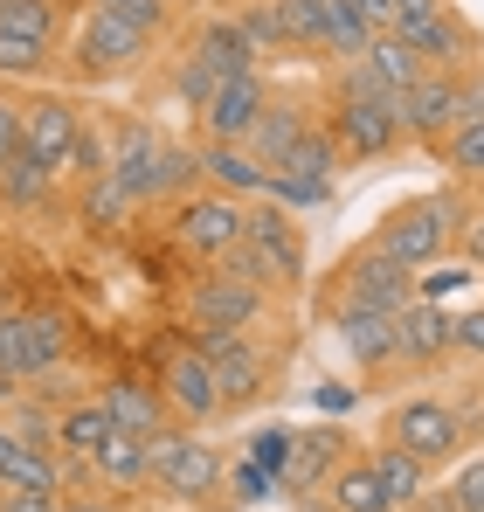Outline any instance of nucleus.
<instances>
[{"label":"nucleus","instance_id":"nucleus-46","mask_svg":"<svg viewBox=\"0 0 484 512\" xmlns=\"http://www.w3.org/2000/svg\"><path fill=\"white\" fill-rule=\"evenodd\" d=\"M450 512H484V457H471V464L450 478Z\"/></svg>","mask_w":484,"mask_h":512},{"label":"nucleus","instance_id":"nucleus-22","mask_svg":"<svg viewBox=\"0 0 484 512\" xmlns=\"http://www.w3.org/2000/svg\"><path fill=\"white\" fill-rule=\"evenodd\" d=\"M63 464H56V450H42V443H7V457H0V492H56L63 499Z\"/></svg>","mask_w":484,"mask_h":512},{"label":"nucleus","instance_id":"nucleus-40","mask_svg":"<svg viewBox=\"0 0 484 512\" xmlns=\"http://www.w3.org/2000/svg\"><path fill=\"white\" fill-rule=\"evenodd\" d=\"M56 173H77V180H97V173H111V146H104V132L83 118V132H77V146L63 153V167Z\"/></svg>","mask_w":484,"mask_h":512},{"label":"nucleus","instance_id":"nucleus-9","mask_svg":"<svg viewBox=\"0 0 484 512\" xmlns=\"http://www.w3.org/2000/svg\"><path fill=\"white\" fill-rule=\"evenodd\" d=\"M242 243H249L256 263H263V277H270V284H298V277H305V236H298L291 208L256 201V208H249V222H242Z\"/></svg>","mask_w":484,"mask_h":512},{"label":"nucleus","instance_id":"nucleus-55","mask_svg":"<svg viewBox=\"0 0 484 512\" xmlns=\"http://www.w3.org/2000/svg\"><path fill=\"white\" fill-rule=\"evenodd\" d=\"M63 512H118V506H104V499H70Z\"/></svg>","mask_w":484,"mask_h":512},{"label":"nucleus","instance_id":"nucleus-4","mask_svg":"<svg viewBox=\"0 0 484 512\" xmlns=\"http://www.w3.org/2000/svg\"><path fill=\"white\" fill-rule=\"evenodd\" d=\"M153 485L166 499H187V506H229L222 485H229V464L215 443H187L180 429L153 436Z\"/></svg>","mask_w":484,"mask_h":512},{"label":"nucleus","instance_id":"nucleus-17","mask_svg":"<svg viewBox=\"0 0 484 512\" xmlns=\"http://www.w3.org/2000/svg\"><path fill=\"white\" fill-rule=\"evenodd\" d=\"M90 471H97L111 492H139V485H153V436L111 429V436L90 450Z\"/></svg>","mask_w":484,"mask_h":512},{"label":"nucleus","instance_id":"nucleus-54","mask_svg":"<svg viewBox=\"0 0 484 512\" xmlns=\"http://www.w3.org/2000/svg\"><path fill=\"white\" fill-rule=\"evenodd\" d=\"M436 7H443V0H395V28H402V21H422V14H436Z\"/></svg>","mask_w":484,"mask_h":512},{"label":"nucleus","instance_id":"nucleus-28","mask_svg":"<svg viewBox=\"0 0 484 512\" xmlns=\"http://www.w3.org/2000/svg\"><path fill=\"white\" fill-rule=\"evenodd\" d=\"M305 125H312V118H305L298 104H284V97H270V111H263V118H256V132H249V153H256L263 167L277 173V167H284V153H291V139H298Z\"/></svg>","mask_w":484,"mask_h":512},{"label":"nucleus","instance_id":"nucleus-34","mask_svg":"<svg viewBox=\"0 0 484 512\" xmlns=\"http://www.w3.org/2000/svg\"><path fill=\"white\" fill-rule=\"evenodd\" d=\"M367 42H374L367 14H360L353 0H325V56H346V63H360V56H367Z\"/></svg>","mask_w":484,"mask_h":512},{"label":"nucleus","instance_id":"nucleus-18","mask_svg":"<svg viewBox=\"0 0 484 512\" xmlns=\"http://www.w3.org/2000/svg\"><path fill=\"white\" fill-rule=\"evenodd\" d=\"M395 353H402L408 367L443 360V353H450V312H443V305H429V298L402 305V312H395Z\"/></svg>","mask_w":484,"mask_h":512},{"label":"nucleus","instance_id":"nucleus-37","mask_svg":"<svg viewBox=\"0 0 484 512\" xmlns=\"http://www.w3.org/2000/svg\"><path fill=\"white\" fill-rule=\"evenodd\" d=\"M443 167L457 173V180H484V118H464L443 139Z\"/></svg>","mask_w":484,"mask_h":512},{"label":"nucleus","instance_id":"nucleus-49","mask_svg":"<svg viewBox=\"0 0 484 512\" xmlns=\"http://www.w3.org/2000/svg\"><path fill=\"white\" fill-rule=\"evenodd\" d=\"M236 346H249V333H242V326H201L194 353H208V360H229Z\"/></svg>","mask_w":484,"mask_h":512},{"label":"nucleus","instance_id":"nucleus-57","mask_svg":"<svg viewBox=\"0 0 484 512\" xmlns=\"http://www.w3.org/2000/svg\"><path fill=\"white\" fill-rule=\"evenodd\" d=\"M7 443H14V429H7V423H0V457H7Z\"/></svg>","mask_w":484,"mask_h":512},{"label":"nucleus","instance_id":"nucleus-19","mask_svg":"<svg viewBox=\"0 0 484 512\" xmlns=\"http://www.w3.org/2000/svg\"><path fill=\"white\" fill-rule=\"evenodd\" d=\"M332 326H339V346L353 353V367H367V374L402 360L395 353V312H339Z\"/></svg>","mask_w":484,"mask_h":512},{"label":"nucleus","instance_id":"nucleus-39","mask_svg":"<svg viewBox=\"0 0 484 512\" xmlns=\"http://www.w3.org/2000/svg\"><path fill=\"white\" fill-rule=\"evenodd\" d=\"M0 28H21V35H42L56 42V0H0Z\"/></svg>","mask_w":484,"mask_h":512},{"label":"nucleus","instance_id":"nucleus-24","mask_svg":"<svg viewBox=\"0 0 484 512\" xmlns=\"http://www.w3.org/2000/svg\"><path fill=\"white\" fill-rule=\"evenodd\" d=\"M325 499H332V512H395V499L381 492V478H374L367 457H346V464L325 478Z\"/></svg>","mask_w":484,"mask_h":512},{"label":"nucleus","instance_id":"nucleus-1","mask_svg":"<svg viewBox=\"0 0 484 512\" xmlns=\"http://www.w3.org/2000/svg\"><path fill=\"white\" fill-rule=\"evenodd\" d=\"M325 132L339 139V153L353 160H388L402 146V97L388 84H374L367 63H346L332 77V97H325Z\"/></svg>","mask_w":484,"mask_h":512},{"label":"nucleus","instance_id":"nucleus-25","mask_svg":"<svg viewBox=\"0 0 484 512\" xmlns=\"http://www.w3.org/2000/svg\"><path fill=\"white\" fill-rule=\"evenodd\" d=\"M215 388H222V409H249V402L270 388V360H263V346L249 340V346H236L229 360H215Z\"/></svg>","mask_w":484,"mask_h":512},{"label":"nucleus","instance_id":"nucleus-3","mask_svg":"<svg viewBox=\"0 0 484 512\" xmlns=\"http://www.w3.org/2000/svg\"><path fill=\"white\" fill-rule=\"evenodd\" d=\"M415 305V270H402L395 256H381L374 243H360L353 256H339L332 270V291H325V312H402Z\"/></svg>","mask_w":484,"mask_h":512},{"label":"nucleus","instance_id":"nucleus-43","mask_svg":"<svg viewBox=\"0 0 484 512\" xmlns=\"http://www.w3.org/2000/svg\"><path fill=\"white\" fill-rule=\"evenodd\" d=\"M90 7H104V14H118L125 28H139V35L153 42V35L166 28V7H173V0H90Z\"/></svg>","mask_w":484,"mask_h":512},{"label":"nucleus","instance_id":"nucleus-2","mask_svg":"<svg viewBox=\"0 0 484 512\" xmlns=\"http://www.w3.org/2000/svg\"><path fill=\"white\" fill-rule=\"evenodd\" d=\"M457 229H464L457 194H415V201H402V208H388V222H381L367 243H374L381 256H395L402 270H429V263L450 256Z\"/></svg>","mask_w":484,"mask_h":512},{"label":"nucleus","instance_id":"nucleus-52","mask_svg":"<svg viewBox=\"0 0 484 512\" xmlns=\"http://www.w3.org/2000/svg\"><path fill=\"white\" fill-rule=\"evenodd\" d=\"M457 236H464V263H478V270H484V208H478V215H464Z\"/></svg>","mask_w":484,"mask_h":512},{"label":"nucleus","instance_id":"nucleus-7","mask_svg":"<svg viewBox=\"0 0 484 512\" xmlns=\"http://www.w3.org/2000/svg\"><path fill=\"white\" fill-rule=\"evenodd\" d=\"M146 35L139 28H125L118 14H104V7H90L83 14V28H77V77H90V84H111V77H125V70H139L146 63Z\"/></svg>","mask_w":484,"mask_h":512},{"label":"nucleus","instance_id":"nucleus-11","mask_svg":"<svg viewBox=\"0 0 484 512\" xmlns=\"http://www.w3.org/2000/svg\"><path fill=\"white\" fill-rule=\"evenodd\" d=\"M160 395H166V409H173L180 423H208V416H222L215 360H208V353H194V340L166 353V367H160Z\"/></svg>","mask_w":484,"mask_h":512},{"label":"nucleus","instance_id":"nucleus-16","mask_svg":"<svg viewBox=\"0 0 484 512\" xmlns=\"http://www.w3.org/2000/svg\"><path fill=\"white\" fill-rule=\"evenodd\" d=\"M339 464H346V436H339L332 423L298 429V436H291V457H284V471H277V492H312V485H325Z\"/></svg>","mask_w":484,"mask_h":512},{"label":"nucleus","instance_id":"nucleus-35","mask_svg":"<svg viewBox=\"0 0 484 512\" xmlns=\"http://www.w3.org/2000/svg\"><path fill=\"white\" fill-rule=\"evenodd\" d=\"M132 208H139V201H132V187H125V180H111V173L83 180V222H90V229H118Z\"/></svg>","mask_w":484,"mask_h":512},{"label":"nucleus","instance_id":"nucleus-41","mask_svg":"<svg viewBox=\"0 0 484 512\" xmlns=\"http://www.w3.org/2000/svg\"><path fill=\"white\" fill-rule=\"evenodd\" d=\"M236 21L249 28L256 56H263V49H291V35H284V14H277V0H249V7H242Z\"/></svg>","mask_w":484,"mask_h":512},{"label":"nucleus","instance_id":"nucleus-36","mask_svg":"<svg viewBox=\"0 0 484 512\" xmlns=\"http://www.w3.org/2000/svg\"><path fill=\"white\" fill-rule=\"evenodd\" d=\"M49 56H56V42L21 35V28H0V77H42Z\"/></svg>","mask_w":484,"mask_h":512},{"label":"nucleus","instance_id":"nucleus-53","mask_svg":"<svg viewBox=\"0 0 484 512\" xmlns=\"http://www.w3.org/2000/svg\"><path fill=\"white\" fill-rule=\"evenodd\" d=\"M360 14H367V28L381 35V28H395V0H353Z\"/></svg>","mask_w":484,"mask_h":512},{"label":"nucleus","instance_id":"nucleus-29","mask_svg":"<svg viewBox=\"0 0 484 512\" xmlns=\"http://www.w3.org/2000/svg\"><path fill=\"white\" fill-rule=\"evenodd\" d=\"M367 464H374V478H381V492H388L395 506H415V499H422V478H429V464H422L415 450H402V443H381Z\"/></svg>","mask_w":484,"mask_h":512},{"label":"nucleus","instance_id":"nucleus-10","mask_svg":"<svg viewBox=\"0 0 484 512\" xmlns=\"http://www.w3.org/2000/svg\"><path fill=\"white\" fill-rule=\"evenodd\" d=\"M464 125V77L457 70H429L415 90H402V132L422 146H443Z\"/></svg>","mask_w":484,"mask_h":512},{"label":"nucleus","instance_id":"nucleus-50","mask_svg":"<svg viewBox=\"0 0 484 512\" xmlns=\"http://www.w3.org/2000/svg\"><path fill=\"white\" fill-rule=\"evenodd\" d=\"M14 146H21V104H14V97H0V167L14 160Z\"/></svg>","mask_w":484,"mask_h":512},{"label":"nucleus","instance_id":"nucleus-13","mask_svg":"<svg viewBox=\"0 0 484 512\" xmlns=\"http://www.w3.org/2000/svg\"><path fill=\"white\" fill-rule=\"evenodd\" d=\"M187 319L194 326H256L263 319V284H242L229 270H215V277H201L194 291H187Z\"/></svg>","mask_w":484,"mask_h":512},{"label":"nucleus","instance_id":"nucleus-23","mask_svg":"<svg viewBox=\"0 0 484 512\" xmlns=\"http://www.w3.org/2000/svg\"><path fill=\"white\" fill-rule=\"evenodd\" d=\"M194 63H208L215 77H242V70H256V42H249V28L236 14H222L194 35Z\"/></svg>","mask_w":484,"mask_h":512},{"label":"nucleus","instance_id":"nucleus-31","mask_svg":"<svg viewBox=\"0 0 484 512\" xmlns=\"http://www.w3.org/2000/svg\"><path fill=\"white\" fill-rule=\"evenodd\" d=\"M194 180H201V153L160 139V153H153V194H146V201H187Z\"/></svg>","mask_w":484,"mask_h":512},{"label":"nucleus","instance_id":"nucleus-56","mask_svg":"<svg viewBox=\"0 0 484 512\" xmlns=\"http://www.w3.org/2000/svg\"><path fill=\"white\" fill-rule=\"evenodd\" d=\"M0 402H21V381L14 374H0Z\"/></svg>","mask_w":484,"mask_h":512},{"label":"nucleus","instance_id":"nucleus-30","mask_svg":"<svg viewBox=\"0 0 484 512\" xmlns=\"http://www.w3.org/2000/svg\"><path fill=\"white\" fill-rule=\"evenodd\" d=\"M111 429H118V423H111L104 402H70V409L56 416V450H63V457H90Z\"/></svg>","mask_w":484,"mask_h":512},{"label":"nucleus","instance_id":"nucleus-26","mask_svg":"<svg viewBox=\"0 0 484 512\" xmlns=\"http://www.w3.org/2000/svg\"><path fill=\"white\" fill-rule=\"evenodd\" d=\"M360 63L374 70V84H388L395 97H402V90H415L422 77H429V63H422V56L408 49V42L395 35V28H381V35L367 42V56H360Z\"/></svg>","mask_w":484,"mask_h":512},{"label":"nucleus","instance_id":"nucleus-38","mask_svg":"<svg viewBox=\"0 0 484 512\" xmlns=\"http://www.w3.org/2000/svg\"><path fill=\"white\" fill-rule=\"evenodd\" d=\"M291 49H325V0H277Z\"/></svg>","mask_w":484,"mask_h":512},{"label":"nucleus","instance_id":"nucleus-8","mask_svg":"<svg viewBox=\"0 0 484 512\" xmlns=\"http://www.w3.org/2000/svg\"><path fill=\"white\" fill-rule=\"evenodd\" d=\"M388 443L415 450L422 464H450L464 450V416L450 402H436V395H408L402 409L388 416Z\"/></svg>","mask_w":484,"mask_h":512},{"label":"nucleus","instance_id":"nucleus-12","mask_svg":"<svg viewBox=\"0 0 484 512\" xmlns=\"http://www.w3.org/2000/svg\"><path fill=\"white\" fill-rule=\"evenodd\" d=\"M263 111H270V84L256 70H242V77H222V90L201 104V132L229 139V146H249V132H256Z\"/></svg>","mask_w":484,"mask_h":512},{"label":"nucleus","instance_id":"nucleus-51","mask_svg":"<svg viewBox=\"0 0 484 512\" xmlns=\"http://www.w3.org/2000/svg\"><path fill=\"white\" fill-rule=\"evenodd\" d=\"M0 512H63L56 492H0Z\"/></svg>","mask_w":484,"mask_h":512},{"label":"nucleus","instance_id":"nucleus-48","mask_svg":"<svg viewBox=\"0 0 484 512\" xmlns=\"http://www.w3.org/2000/svg\"><path fill=\"white\" fill-rule=\"evenodd\" d=\"M215 90H222V77H215L208 63H194V56H187V70H180V97H187V104L201 111V104H208Z\"/></svg>","mask_w":484,"mask_h":512},{"label":"nucleus","instance_id":"nucleus-32","mask_svg":"<svg viewBox=\"0 0 484 512\" xmlns=\"http://www.w3.org/2000/svg\"><path fill=\"white\" fill-rule=\"evenodd\" d=\"M49 180H56V167H49L42 153L14 146V160L0 167V201H14V208H35V201L49 194Z\"/></svg>","mask_w":484,"mask_h":512},{"label":"nucleus","instance_id":"nucleus-33","mask_svg":"<svg viewBox=\"0 0 484 512\" xmlns=\"http://www.w3.org/2000/svg\"><path fill=\"white\" fill-rule=\"evenodd\" d=\"M339 160H346V153H339V139H332L325 125H305V132L291 139V153H284V167H277V173H305V180H332V173H339Z\"/></svg>","mask_w":484,"mask_h":512},{"label":"nucleus","instance_id":"nucleus-14","mask_svg":"<svg viewBox=\"0 0 484 512\" xmlns=\"http://www.w3.org/2000/svg\"><path fill=\"white\" fill-rule=\"evenodd\" d=\"M395 35H402L429 70H471V56H478V35H471L450 7H436V14H422V21H402Z\"/></svg>","mask_w":484,"mask_h":512},{"label":"nucleus","instance_id":"nucleus-6","mask_svg":"<svg viewBox=\"0 0 484 512\" xmlns=\"http://www.w3.org/2000/svg\"><path fill=\"white\" fill-rule=\"evenodd\" d=\"M242 222H249V208L222 187H194L187 201H173V243L194 256H229L242 243Z\"/></svg>","mask_w":484,"mask_h":512},{"label":"nucleus","instance_id":"nucleus-20","mask_svg":"<svg viewBox=\"0 0 484 512\" xmlns=\"http://www.w3.org/2000/svg\"><path fill=\"white\" fill-rule=\"evenodd\" d=\"M97 402L111 409V423H118V429H132V436H160V429L173 423L166 395L153 388V381H132V374H125V381H111V388H104Z\"/></svg>","mask_w":484,"mask_h":512},{"label":"nucleus","instance_id":"nucleus-44","mask_svg":"<svg viewBox=\"0 0 484 512\" xmlns=\"http://www.w3.org/2000/svg\"><path fill=\"white\" fill-rule=\"evenodd\" d=\"M471 270L478 263H429V277H415V298H429V305H443L457 284H471Z\"/></svg>","mask_w":484,"mask_h":512},{"label":"nucleus","instance_id":"nucleus-21","mask_svg":"<svg viewBox=\"0 0 484 512\" xmlns=\"http://www.w3.org/2000/svg\"><path fill=\"white\" fill-rule=\"evenodd\" d=\"M201 180L242 201V194H263V187H270V167H263V160H256L249 146H229V139H208V146H201Z\"/></svg>","mask_w":484,"mask_h":512},{"label":"nucleus","instance_id":"nucleus-15","mask_svg":"<svg viewBox=\"0 0 484 512\" xmlns=\"http://www.w3.org/2000/svg\"><path fill=\"white\" fill-rule=\"evenodd\" d=\"M77 132H83V111L70 97H28L21 104V146L42 153L49 167H63V153L77 146Z\"/></svg>","mask_w":484,"mask_h":512},{"label":"nucleus","instance_id":"nucleus-27","mask_svg":"<svg viewBox=\"0 0 484 512\" xmlns=\"http://www.w3.org/2000/svg\"><path fill=\"white\" fill-rule=\"evenodd\" d=\"M153 153H160V132H146V125H125L111 139V180H125L132 201L153 194Z\"/></svg>","mask_w":484,"mask_h":512},{"label":"nucleus","instance_id":"nucleus-45","mask_svg":"<svg viewBox=\"0 0 484 512\" xmlns=\"http://www.w3.org/2000/svg\"><path fill=\"white\" fill-rule=\"evenodd\" d=\"M450 353H471V360H484V305L450 312Z\"/></svg>","mask_w":484,"mask_h":512},{"label":"nucleus","instance_id":"nucleus-47","mask_svg":"<svg viewBox=\"0 0 484 512\" xmlns=\"http://www.w3.org/2000/svg\"><path fill=\"white\" fill-rule=\"evenodd\" d=\"M249 457H256V464H263V471H284V457H291V429H256V436H249Z\"/></svg>","mask_w":484,"mask_h":512},{"label":"nucleus","instance_id":"nucleus-5","mask_svg":"<svg viewBox=\"0 0 484 512\" xmlns=\"http://www.w3.org/2000/svg\"><path fill=\"white\" fill-rule=\"evenodd\" d=\"M70 353V319L63 312H0V374L42 381Z\"/></svg>","mask_w":484,"mask_h":512},{"label":"nucleus","instance_id":"nucleus-42","mask_svg":"<svg viewBox=\"0 0 484 512\" xmlns=\"http://www.w3.org/2000/svg\"><path fill=\"white\" fill-rule=\"evenodd\" d=\"M222 492H229V506H263V499L277 492V471H263L256 457H242L236 471H229V485H222Z\"/></svg>","mask_w":484,"mask_h":512}]
</instances>
